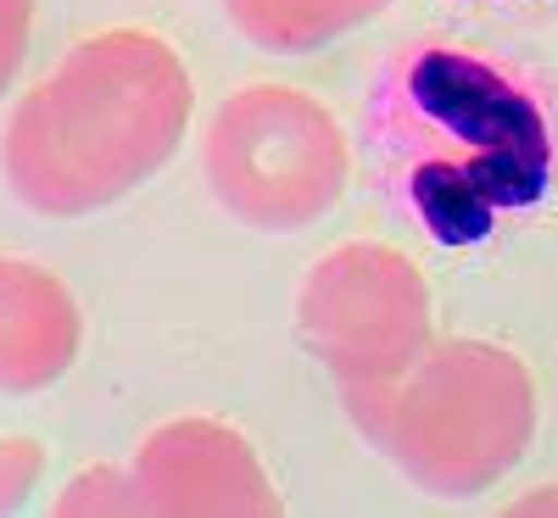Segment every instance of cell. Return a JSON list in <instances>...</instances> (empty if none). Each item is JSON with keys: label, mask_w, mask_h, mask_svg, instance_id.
<instances>
[{"label": "cell", "mask_w": 558, "mask_h": 518, "mask_svg": "<svg viewBox=\"0 0 558 518\" xmlns=\"http://www.w3.org/2000/svg\"><path fill=\"white\" fill-rule=\"evenodd\" d=\"M196 84L157 28H96L23 89L0 134L7 190L39 218H89L157 178L191 134Z\"/></svg>", "instance_id": "obj_1"}, {"label": "cell", "mask_w": 558, "mask_h": 518, "mask_svg": "<svg viewBox=\"0 0 558 518\" xmlns=\"http://www.w3.org/2000/svg\"><path fill=\"white\" fill-rule=\"evenodd\" d=\"M347 418L397 474L441 502L497 491L536 441L531 362L481 335H447L386 385L341 391Z\"/></svg>", "instance_id": "obj_2"}, {"label": "cell", "mask_w": 558, "mask_h": 518, "mask_svg": "<svg viewBox=\"0 0 558 518\" xmlns=\"http://www.w3.org/2000/svg\"><path fill=\"white\" fill-rule=\"evenodd\" d=\"M402 184L436 240H481L497 212L531 207L553 139L525 89L463 51H425L397 96Z\"/></svg>", "instance_id": "obj_3"}, {"label": "cell", "mask_w": 558, "mask_h": 518, "mask_svg": "<svg viewBox=\"0 0 558 518\" xmlns=\"http://www.w3.org/2000/svg\"><path fill=\"white\" fill-rule=\"evenodd\" d=\"M213 201L257 234H302L347 201L352 146L341 118L296 84H241L202 134Z\"/></svg>", "instance_id": "obj_4"}, {"label": "cell", "mask_w": 558, "mask_h": 518, "mask_svg": "<svg viewBox=\"0 0 558 518\" xmlns=\"http://www.w3.org/2000/svg\"><path fill=\"white\" fill-rule=\"evenodd\" d=\"M296 341L341 391L386 385L436 341L430 279L391 240H341L296 285Z\"/></svg>", "instance_id": "obj_5"}, {"label": "cell", "mask_w": 558, "mask_h": 518, "mask_svg": "<svg viewBox=\"0 0 558 518\" xmlns=\"http://www.w3.org/2000/svg\"><path fill=\"white\" fill-rule=\"evenodd\" d=\"M129 474L140 513L157 518H279L286 502L274 491L246 430L229 418L179 412L140 435Z\"/></svg>", "instance_id": "obj_6"}, {"label": "cell", "mask_w": 558, "mask_h": 518, "mask_svg": "<svg viewBox=\"0 0 558 518\" xmlns=\"http://www.w3.org/2000/svg\"><path fill=\"white\" fill-rule=\"evenodd\" d=\"M84 346V312L68 279L34 257L0 251V396H34L68 380Z\"/></svg>", "instance_id": "obj_7"}, {"label": "cell", "mask_w": 558, "mask_h": 518, "mask_svg": "<svg viewBox=\"0 0 558 518\" xmlns=\"http://www.w3.org/2000/svg\"><path fill=\"white\" fill-rule=\"evenodd\" d=\"M223 17L268 57H313L391 12L397 0H218Z\"/></svg>", "instance_id": "obj_8"}, {"label": "cell", "mask_w": 558, "mask_h": 518, "mask_svg": "<svg viewBox=\"0 0 558 518\" xmlns=\"http://www.w3.org/2000/svg\"><path fill=\"white\" fill-rule=\"evenodd\" d=\"M57 518H123V513H140V491H134V474L123 462H89L68 480V491L51 502Z\"/></svg>", "instance_id": "obj_9"}, {"label": "cell", "mask_w": 558, "mask_h": 518, "mask_svg": "<svg viewBox=\"0 0 558 518\" xmlns=\"http://www.w3.org/2000/svg\"><path fill=\"white\" fill-rule=\"evenodd\" d=\"M39 474H45V446L34 435H7L0 441V513L28 502Z\"/></svg>", "instance_id": "obj_10"}, {"label": "cell", "mask_w": 558, "mask_h": 518, "mask_svg": "<svg viewBox=\"0 0 558 518\" xmlns=\"http://www.w3.org/2000/svg\"><path fill=\"white\" fill-rule=\"evenodd\" d=\"M34 39V0H0V96L17 84Z\"/></svg>", "instance_id": "obj_11"}, {"label": "cell", "mask_w": 558, "mask_h": 518, "mask_svg": "<svg viewBox=\"0 0 558 518\" xmlns=\"http://www.w3.org/2000/svg\"><path fill=\"white\" fill-rule=\"evenodd\" d=\"M508 518H542V513H558V485H536V491H525V496H514V502H508L502 507Z\"/></svg>", "instance_id": "obj_12"}]
</instances>
